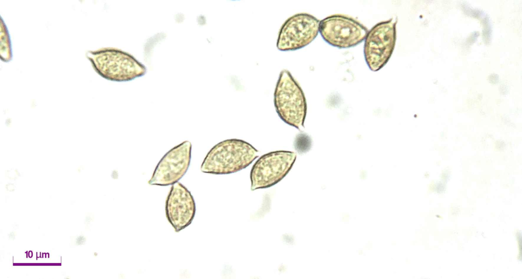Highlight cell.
<instances>
[{
	"label": "cell",
	"mask_w": 522,
	"mask_h": 279,
	"mask_svg": "<svg viewBox=\"0 0 522 279\" xmlns=\"http://www.w3.org/2000/svg\"><path fill=\"white\" fill-rule=\"evenodd\" d=\"M296 158L292 151H272L261 156L251 171V190L266 189L275 185L288 173Z\"/></svg>",
	"instance_id": "cell-6"
},
{
	"label": "cell",
	"mask_w": 522,
	"mask_h": 279,
	"mask_svg": "<svg viewBox=\"0 0 522 279\" xmlns=\"http://www.w3.org/2000/svg\"><path fill=\"white\" fill-rule=\"evenodd\" d=\"M196 212L194 199L190 192L181 183L172 185L165 203V213L168 222L176 232L189 226Z\"/></svg>",
	"instance_id": "cell-9"
},
{
	"label": "cell",
	"mask_w": 522,
	"mask_h": 279,
	"mask_svg": "<svg viewBox=\"0 0 522 279\" xmlns=\"http://www.w3.org/2000/svg\"><path fill=\"white\" fill-rule=\"evenodd\" d=\"M87 58L94 70L103 78L112 81L126 82L144 76L146 67L131 54L114 48L88 51Z\"/></svg>",
	"instance_id": "cell-2"
},
{
	"label": "cell",
	"mask_w": 522,
	"mask_h": 279,
	"mask_svg": "<svg viewBox=\"0 0 522 279\" xmlns=\"http://www.w3.org/2000/svg\"><path fill=\"white\" fill-rule=\"evenodd\" d=\"M396 18H391L375 25L365 38L364 56L367 65L373 72L381 69L387 63L394 49Z\"/></svg>",
	"instance_id": "cell-4"
},
{
	"label": "cell",
	"mask_w": 522,
	"mask_h": 279,
	"mask_svg": "<svg viewBox=\"0 0 522 279\" xmlns=\"http://www.w3.org/2000/svg\"><path fill=\"white\" fill-rule=\"evenodd\" d=\"M7 28L1 17L0 29V55L1 60L5 62L12 58L11 40Z\"/></svg>",
	"instance_id": "cell-10"
},
{
	"label": "cell",
	"mask_w": 522,
	"mask_h": 279,
	"mask_svg": "<svg viewBox=\"0 0 522 279\" xmlns=\"http://www.w3.org/2000/svg\"><path fill=\"white\" fill-rule=\"evenodd\" d=\"M258 151L250 143L239 139L221 141L208 152L203 161V173L228 174L248 166L258 156Z\"/></svg>",
	"instance_id": "cell-1"
},
{
	"label": "cell",
	"mask_w": 522,
	"mask_h": 279,
	"mask_svg": "<svg viewBox=\"0 0 522 279\" xmlns=\"http://www.w3.org/2000/svg\"><path fill=\"white\" fill-rule=\"evenodd\" d=\"M319 22L317 18L306 13L289 17L280 30L277 49L281 51H295L308 45L317 36Z\"/></svg>",
	"instance_id": "cell-7"
},
{
	"label": "cell",
	"mask_w": 522,
	"mask_h": 279,
	"mask_svg": "<svg viewBox=\"0 0 522 279\" xmlns=\"http://www.w3.org/2000/svg\"><path fill=\"white\" fill-rule=\"evenodd\" d=\"M191 149V143L186 141L168 151L157 164L148 183L167 186L178 182L189 168Z\"/></svg>",
	"instance_id": "cell-8"
},
{
	"label": "cell",
	"mask_w": 522,
	"mask_h": 279,
	"mask_svg": "<svg viewBox=\"0 0 522 279\" xmlns=\"http://www.w3.org/2000/svg\"><path fill=\"white\" fill-rule=\"evenodd\" d=\"M276 110L285 123L300 129L304 127L307 113L304 93L289 71L280 73L274 92Z\"/></svg>",
	"instance_id": "cell-3"
},
{
	"label": "cell",
	"mask_w": 522,
	"mask_h": 279,
	"mask_svg": "<svg viewBox=\"0 0 522 279\" xmlns=\"http://www.w3.org/2000/svg\"><path fill=\"white\" fill-rule=\"evenodd\" d=\"M368 29L357 19L336 14L320 21L319 32L328 44L339 49L357 45L365 38Z\"/></svg>",
	"instance_id": "cell-5"
}]
</instances>
